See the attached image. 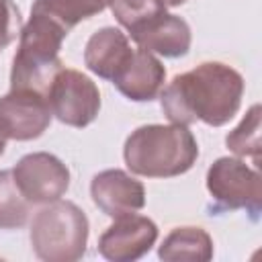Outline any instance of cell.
<instances>
[{
    "label": "cell",
    "instance_id": "obj_5",
    "mask_svg": "<svg viewBox=\"0 0 262 262\" xmlns=\"http://www.w3.org/2000/svg\"><path fill=\"white\" fill-rule=\"evenodd\" d=\"M207 190L223 209H246L260 213L262 178L256 168H250L239 158H217L207 170Z\"/></svg>",
    "mask_w": 262,
    "mask_h": 262
},
{
    "label": "cell",
    "instance_id": "obj_20",
    "mask_svg": "<svg viewBox=\"0 0 262 262\" xmlns=\"http://www.w3.org/2000/svg\"><path fill=\"white\" fill-rule=\"evenodd\" d=\"M186 0H164V4L166 6H180V4H184Z\"/></svg>",
    "mask_w": 262,
    "mask_h": 262
},
{
    "label": "cell",
    "instance_id": "obj_12",
    "mask_svg": "<svg viewBox=\"0 0 262 262\" xmlns=\"http://www.w3.org/2000/svg\"><path fill=\"white\" fill-rule=\"evenodd\" d=\"M129 35L141 49L164 55V57H172V59L186 55L192 43L188 23L168 12L147 20L145 25L137 27Z\"/></svg>",
    "mask_w": 262,
    "mask_h": 262
},
{
    "label": "cell",
    "instance_id": "obj_11",
    "mask_svg": "<svg viewBox=\"0 0 262 262\" xmlns=\"http://www.w3.org/2000/svg\"><path fill=\"white\" fill-rule=\"evenodd\" d=\"M111 82L125 98L133 102H149L158 98L164 88L166 68L154 53L137 47Z\"/></svg>",
    "mask_w": 262,
    "mask_h": 262
},
{
    "label": "cell",
    "instance_id": "obj_6",
    "mask_svg": "<svg viewBox=\"0 0 262 262\" xmlns=\"http://www.w3.org/2000/svg\"><path fill=\"white\" fill-rule=\"evenodd\" d=\"M51 115L70 127H88L100 111V90L82 72L63 68L47 92Z\"/></svg>",
    "mask_w": 262,
    "mask_h": 262
},
{
    "label": "cell",
    "instance_id": "obj_7",
    "mask_svg": "<svg viewBox=\"0 0 262 262\" xmlns=\"http://www.w3.org/2000/svg\"><path fill=\"white\" fill-rule=\"evenodd\" d=\"M18 190L31 205H47L66 194L70 188V170L53 154L33 151L23 156L12 168Z\"/></svg>",
    "mask_w": 262,
    "mask_h": 262
},
{
    "label": "cell",
    "instance_id": "obj_13",
    "mask_svg": "<svg viewBox=\"0 0 262 262\" xmlns=\"http://www.w3.org/2000/svg\"><path fill=\"white\" fill-rule=\"evenodd\" d=\"M133 47L127 35L117 27H102L90 35L84 47L86 68L102 80H113L131 57Z\"/></svg>",
    "mask_w": 262,
    "mask_h": 262
},
{
    "label": "cell",
    "instance_id": "obj_1",
    "mask_svg": "<svg viewBox=\"0 0 262 262\" xmlns=\"http://www.w3.org/2000/svg\"><path fill=\"white\" fill-rule=\"evenodd\" d=\"M244 78L221 61H203L178 74L160 92V106L170 123L190 125L203 121L211 127L229 123L242 104Z\"/></svg>",
    "mask_w": 262,
    "mask_h": 262
},
{
    "label": "cell",
    "instance_id": "obj_15",
    "mask_svg": "<svg viewBox=\"0 0 262 262\" xmlns=\"http://www.w3.org/2000/svg\"><path fill=\"white\" fill-rule=\"evenodd\" d=\"M106 6L108 0H35L31 12L49 16L70 33L80 20L100 14Z\"/></svg>",
    "mask_w": 262,
    "mask_h": 262
},
{
    "label": "cell",
    "instance_id": "obj_17",
    "mask_svg": "<svg viewBox=\"0 0 262 262\" xmlns=\"http://www.w3.org/2000/svg\"><path fill=\"white\" fill-rule=\"evenodd\" d=\"M225 145L239 158L260 160V104H252L239 125L227 133Z\"/></svg>",
    "mask_w": 262,
    "mask_h": 262
},
{
    "label": "cell",
    "instance_id": "obj_18",
    "mask_svg": "<svg viewBox=\"0 0 262 262\" xmlns=\"http://www.w3.org/2000/svg\"><path fill=\"white\" fill-rule=\"evenodd\" d=\"M108 8L129 33L166 12L164 0H108Z\"/></svg>",
    "mask_w": 262,
    "mask_h": 262
},
{
    "label": "cell",
    "instance_id": "obj_21",
    "mask_svg": "<svg viewBox=\"0 0 262 262\" xmlns=\"http://www.w3.org/2000/svg\"><path fill=\"white\" fill-rule=\"evenodd\" d=\"M4 149H6V137H4V133L0 131V156L4 154Z\"/></svg>",
    "mask_w": 262,
    "mask_h": 262
},
{
    "label": "cell",
    "instance_id": "obj_14",
    "mask_svg": "<svg viewBox=\"0 0 262 262\" xmlns=\"http://www.w3.org/2000/svg\"><path fill=\"white\" fill-rule=\"evenodd\" d=\"M160 260L166 262H207L213 258V239L203 227L182 225L174 227L158 250Z\"/></svg>",
    "mask_w": 262,
    "mask_h": 262
},
{
    "label": "cell",
    "instance_id": "obj_9",
    "mask_svg": "<svg viewBox=\"0 0 262 262\" xmlns=\"http://www.w3.org/2000/svg\"><path fill=\"white\" fill-rule=\"evenodd\" d=\"M158 239V225L137 213L117 217L98 237V252L108 262H135L143 258Z\"/></svg>",
    "mask_w": 262,
    "mask_h": 262
},
{
    "label": "cell",
    "instance_id": "obj_8",
    "mask_svg": "<svg viewBox=\"0 0 262 262\" xmlns=\"http://www.w3.org/2000/svg\"><path fill=\"white\" fill-rule=\"evenodd\" d=\"M49 100L41 92L14 90L0 96V131L6 139L31 141L41 137L51 123Z\"/></svg>",
    "mask_w": 262,
    "mask_h": 262
},
{
    "label": "cell",
    "instance_id": "obj_19",
    "mask_svg": "<svg viewBox=\"0 0 262 262\" xmlns=\"http://www.w3.org/2000/svg\"><path fill=\"white\" fill-rule=\"evenodd\" d=\"M23 20H20V10L12 0H0V45L8 47L16 35H20Z\"/></svg>",
    "mask_w": 262,
    "mask_h": 262
},
{
    "label": "cell",
    "instance_id": "obj_3",
    "mask_svg": "<svg viewBox=\"0 0 262 262\" xmlns=\"http://www.w3.org/2000/svg\"><path fill=\"white\" fill-rule=\"evenodd\" d=\"M68 31L45 14L31 12L18 35V49L12 57L10 88L33 90L47 96L53 78L63 70L59 49Z\"/></svg>",
    "mask_w": 262,
    "mask_h": 262
},
{
    "label": "cell",
    "instance_id": "obj_16",
    "mask_svg": "<svg viewBox=\"0 0 262 262\" xmlns=\"http://www.w3.org/2000/svg\"><path fill=\"white\" fill-rule=\"evenodd\" d=\"M31 203L18 190L12 170H0V229H18L29 221Z\"/></svg>",
    "mask_w": 262,
    "mask_h": 262
},
{
    "label": "cell",
    "instance_id": "obj_2",
    "mask_svg": "<svg viewBox=\"0 0 262 262\" xmlns=\"http://www.w3.org/2000/svg\"><path fill=\"white\" fill-rule=\"evenodd\" d=\"M123 158L137 176L174 178L194 166L199 143L186 125H141L125 139Z\"/></svg>",
    "mask_w": 262,
    "mask_h": 262
},
{
    "label": "cell",
    "instance_id": "obj_10",
    "mask_svg": "<svg viewBox=\"0 0 262 262\" xmlns=\"http://www.w3.org/2000/svg\"><path fill=\"white\" fill-rule=\"evenodd\" d=\"M90 196L94 205L111 219L137 213L145 207L143 184L119 168L94 174L90 182Z\"/></svg>",
    "mask_w": 262,
    "mask_h": 262
},
{
    "label": "cell",
    "instance_id": "obj_4",
    "mask_svg": "<svg viewBox=\"0 0 262 262\" xmlns=\"http://www.w3.org/2000/svg\"><path fill=\"white\" fill-rule=\"evenodd\" d=\"M90 223L72 201H53L39 209L31 221V248L45 262H76L86 256Z\"/></svg>",
    "mask_w": 262,
    "mask_h": 262
},
{
    "label": "cell",
    "instance_id": "obj_22",
    "mask_svg": "<svg viewBox=\"0 0 262 262\" xmlns=\"http://www.w3.org/2000/svg\"><path fill=\"white\" fill-rule=\"evenodd\" d=\"M2 49H4V47H2V45H0V51H2Z\"/></svg>",
    "mask_w": 262,
    "mask_h": 262
}]
</instances>
